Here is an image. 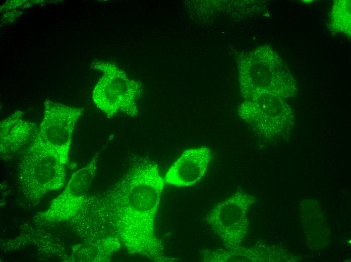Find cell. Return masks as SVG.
I'll use <instances>...</instances> for the list:
<instances>
[{
	"mask_svg": "<svg viewBox=\"0 0 351 262\" xmlns=\"http://www.w3.org/2000/svg\"><path fill=\"white\" fill-rule=\"evenodd\" d=\"M165 184L156 163L139 158L110 189L93 200L92 212L128 253L155 261L177 260L165 254L154 228Z\"/></svg>",
	"mask_w": 351,
	"mask_h": 262,
	"instance_id": "obj_1",
	"label": "cell"
},
{
	"mask_svg": "<svg viewBox=\"0 0 351 262\" xmlns=\"http://www.w3.org/2000/svg\"><path fill=\"white\" fill-rule=\"evenodd\" d=\"M240 81L246 100L263 93L282 98L297 94L296 81L279 55L269 47L251 53L242 62Z\"/></svg>",
	"mask_w": 351,
	"mask_h": 262,
	"instance_id": "obj_2",
	"label": "cell"
},
{
	"mask_svg": "<svg viewBox=\"0 0 351 262\" xmlns=\"http://www.w3.org/2000/svg\"><path fill=\"white\" fill-rule=\"evenodd\" d=\"M91 68L103 73L94 87L92 99L108 118L120 112L131 116L138 115L137 102L143 93L142 84L130 79L115 64L96 61Z\"/></svg>",
	"mask_w": 351,
	"mask_h": 262,
	"instance_id": "obj_3",
	"label": "cell"
},
{
	"mask_svg": "<svg viewBox=\"0 0 351 262\" xmlns=\"http://www.w3.org/2000/svg\"><path fill=\"white\" fill-rule=\"evenodd\" d=\"M83 109L46 99L42 120L29 145L31 150L43 151L69 164V153L75 125Z\"/></svg>",
	"mask_w": 351,
	"mask_h": 262,
	"instance_id": "obj_4",
	"label": "cell"
},
{
	"mask_svg": "<svg viewBox=\"0 0 351 262\" xmlns=\"http://www.w3.org/2000/svg\"><path fill=\"white\" fill-rule=\"evenodd\" d=\"M19 164V182L22 192L32 203L46 192L62 188L66 180V166L50 153L25 148Z\"/></svg>",
	"mask_w": 351,
	"mask_h": 262,
	"instance_id": "obj_5",
	"label": "cell"
},
{
	"mask_svg": "<svg viewBox=\"0 0 351 262\" xmlns=\"http://www.w3.org/2000/svg\"><path fill=\"white\" fill-rule=\"evenodd\" d=\"M254 202L253 196L238 190L216 204L206 215V223L226 249H241L248 229V210Z\"/></svg>",
	"mask_w": 351,
	"mask_h": 262,
	"instance_id": "obj_6",
	"label": "cell"
},
{
	"mask_svg": "<svg viewBox=\"0 0 351 262\" xmlns=\"http://www.w3.org/2000/svg\"><path fill=\"white\" fill-rule=\"evenodd\" d=\"M240 117L264 138L279 132V123L292 121L293 114L282 98L270 93L246 100L239 109Z\"/></svg>",
	"mask_w": 351,
	"mask_h": 262,
	"instance_id": "obj_7",
	"label": "cell"
},
{
	"mask_svg": "<svg viewBox=\"0 0 351 262\" xmlns=\"http://www.w3.org/2000/svg\"><path fill=\"white\" fill-rule=\"evenodd\" d=\"M102 150L96 152L84 167L74 172L63 192L40 215L47 221H60L74 216L87 202V194L96 172Z\"/></svg>",
	"mask_w": 351,
	"mask_h": 262,
	"instance_id": "obj_8",
	"label": "cell"
},
{
	"mask_svg": "<svg viewBox=\"0 0 351 262\" xmlns=\"http://www.w3.org/2000/svg\"><path fill=\"white\" fill-rule=\"evenodd\" d=\"M211 159V150L206 146L185 150L168 169L165 183L177 187L194 185L203 177Z\"/></svg>",
	"mask_w": 351,
	"mask_h": 262,
	"instance_id": "obj_9",
	"label": "cell"
},
{
	"mask_svg": "<svg viewBox=\"0 0 351 262\" xmlns=\"http://www.w3.org/2000/svg\"><path fill=\"white\" fill-rule=\"evenodd\" d=\"M24 112L16 110L0 123L1 157L11 160L32 142L38 128L36 123L26 120Z\"/></svg>",
	"mask_w": 351,
	"mask_h": 262,
	"instance_id": "obj_10",
	"label": "cell"
},
{
	"mask_svg": "<svg viewBox=\"0 0 351 262\" xmlns=\"http://www.w3.org/2000/svg\"><path fill=\"white\" fill-rule=\"evenodd\" d=\"M122 246L116 237L107 235L82 249L81 257L84 261H108L111 255Z\"/></svg>",
	"mask_w": 351,
	"mask_h": 262,
	"instance_id": "obj_11",
	"label": "cell"
},
{
	"mask_svg": "<svg viewBox=\"0 0 351 262\" xmlns=\"http://www.w3.org/2000/svg\"><path fill=\"white\" fill-rule=\"evenodd\" d=\"M329 17L330 26L333 31L350 36V0L334 1Z\"/></svg>",
	"mask_w": 351,
	"mask_h": 262,
	"instance_id": "obj_12",
	"label": "cell"
}]
</instances>
